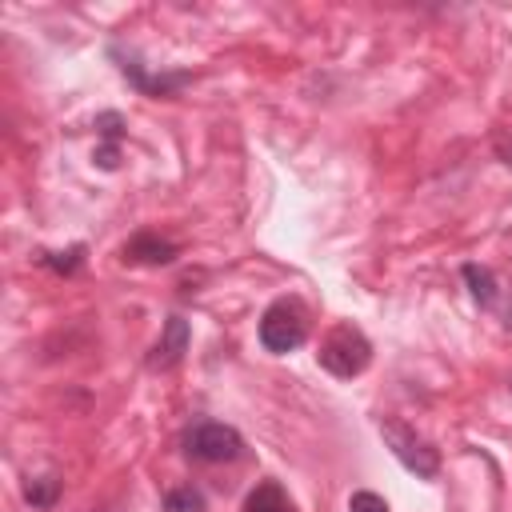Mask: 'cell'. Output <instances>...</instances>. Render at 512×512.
<instances>
[{
    "mask_svg": "<svg viewBox=\"0 0 512 512\" xmlns=\"http://www.w3.org/2000/svg\"><path fill=\"white\" fill-rule=\"evenodd\" d=\"M316 360H320V368L332 372L336 380H352V376H360V372L372 364V340H368L356 324H336V328H328V336L320 340Z\"/></svg>",
    "mask_w": 512,
    "mask_h": 512,
    "instance_id": "1",
    "label": "cell"
},
{
    "mask_svg": "<svg viewBox=\"0 0 512 512\" xmlns=\"http://www.w3.org/2000/svg\"><path fill=\"white\" fill-rule=\"evenodd\" d=\"M308 340V308L300 296H276L260 316V344L276 356L300 348Z\"/></svg>",
    "mask_w": 512,
    "mask_h": 512,
    "instance_id": "2",
    "label": "cell"
},
{
    "mask_svg": "<svg viewBox=\"0 0 512 512\" xmlns=\"http://www.w3.org/2000/svg\"><path fill=\"white\" fill-rule=\"evenodd\" d=\"M184 456L192 464H228L236 456H244V436L232 428V424H220V420H196L188 424L184 432Z\"/></svg>",
    "mask_w": 512,
    "mask_h": 512,
    "instance_id": "3",
    "label": "cell"
},
{
    "mask_svg": "<svg viewBox=\"0 0 512 512\" xmlns=\"http://www.w3.org/2000/svg\"><path fill=\"white\" fill-rule=\"evenodd\" d=\"M380 436H384V444H388V452L412 472V476H420V480H432L436 472H440V452L412 428V424H404V420H380Z\"/></svg>",
    "mask_w": 512,
    "mask_h": 512,
    "instance_id": "4",
    "label": "cell"
},
{
    "mask_svg": "<svg viewBox=\"0 0 512 512\" xmlns=\"http://www.w3.org/2000/svg\"><path fill=\"white\" fill-rule=\"evenodd\" d=\"M108 56L116 60V68H120V76L140 92V96H176L188 80H192V72H144V64H140V56L132 52V48H120V44H112L108 48Z\"/></svg>",
    "mask_w": 512,
    "mask_h": 512,
    "instance_id": "5",
    "label": "cell"
},
{
    "mask_svg": "<svg viewBox=\"0 0 512 512\" xmlns=\"http://www.w3.org/2000/svg\"><path fill=\"white\" fill-rule=\"evenodd\" d=\"M188 340H192L188 320H184V316H168V320H164V332H160V340L152 344V352H148L144 364H148L152 372L176 368V364L184 360V352H188Z\"/></svg>",
    "mask_w": 512,
    "mask_h": 512,
    "instance_id": "6",
    "label": "cell"
},
{
    "mask_svg": "<svg viewBox=\"0 0 512 512\" xmlns=\"http://www.w3.org/2000/svg\"><path fill=\"white\" fill-rule=\"evenodd\" d=\"M180 256V248L156 232H136L124 248H120V260L124 264H148V268H160V264H172Z\"/></svg>",
    "mask_w": 512,
    "mask_h": 512,
    "instance_id": "7",
    "label": "cell"
},
{
    "mask_svg": "<svg viewBox=\"0 0 512 512\" xmlns=\"http://www.w3.org/2000/svg\"><path fill=\"white\" fill-rule=\"evenodd\" d=\"M460 276H464V284H468V292H472V300H476L480 308L500 312V296H504V288H500V276H496L492 268H484V264H464Z\"/></svg>",
    "mask_w": 512,
    "mask_h": 512,
    "instance_id": "8",
    "label": "cell"
},
{
    "mask_svg": "<svg viewBox=\"0 0 512 512\" xmlns=\"http://www.w3.org/2000/svg\"><path fill=\"white\" fill-rule=\"evenodd\" d=\"M244 512H296V504H292V496L276 480H260L244 496Z\"/></svg>",
    "mask_w": 512,
    "mask_h": 512,
    "instance_id": "9",
    "label": "cell"
},
{
    "mask_svg": "<svg viewBox=\"0 0 512 512\" xmlns=\"http://www.w3.org/2000/svg\"><path fill=\"white\" fill-rule=\"evenodd\" d=\"M60 488H64V480H60L56 472L28 476V480H24V500H28L32 508H52V504L60 500Z\"/></svg>",
    "mask_w": 512,
    "mask_h": 512,
    "instance_id": "10",
    "label": "cell"
},
{
    "mask_svg": "<svg viewBox=\"0 0 512 512\" xmlns=\"http://www.w3.org/2000/svg\"><path fill=\"white\" fill-rule=\"evenodd\" d=\"M84 252H88L84 244H72L68 252H36V264L56 272V276H72V272L84 268Z\"/></svg>",
    "mask_w": 512,
    "mask_h": 512,
    "instance_id": "11",
    "label": "cell"
},
{
    "mask_svg": "<svg viewBox=\"0 0 512 512\" xmlns=\"http://www.w3.org/2000/svg\"><path fill=\"white\" fill-rule=\"evenodd\" d=\"M204 492L196 488V484H180V488H172L168 496H164V512H204Z\"/></svg>",
    "mask_w": 512,
    "mask_h": 512,
    "instance_id": "12",
    "label": "cell"
},
{
    "mask_svg": "<svg viewBox=\"0 0 512 512\" xmlns=\"http://www.w3.org/2000/svg\"><path fill=\"white\" fill-rule=\"evenodd\" d=\"M348 512H388V500H384L380 492L360 488V492H352V496H348Z\"/></svg>",
    "mask_w": 512,
    "mask_h": 512,
    "instance_id": "13",
    "label": "cell"
},
{
    "mask_svg": "<svg viewBox=\"0 0 512 512\" xmlns=\"http://www.w3.org/2000/svg\"><path fill=\"white\" fill-rule=\"evenodd\" d=\"M96 132H100V140L120 144V136H124V116H120V112H100V116H96Z\"/></svg>",
    "mask_w": 512,
    "mask_h": 512,
    "instance_id": "14",
    "label": "cell"
},
{
    "mask_svg": "<svg viewBox=\"0 0 512 512\" xmlns=\"http://www.w3.org/2000/svg\"><path fill=\"white\" fill-rule=\"evenodd\" d=\"M92 160H96V168L112 172V168L120 164V144H108V140H100V144H96V152H92Z\"/></svg>",
    "mask_w": 512,
    "mask_h": 512,
    "instance_id": "15",
    "label": "cell"
},
{
    "mask_svg": "<svg viewBox=\"0 0 512 512\" xmlns=\"http://www.w3.org/2000/svg\"><path fill=\"white\" fill-rule=\"evenodd\" d=\"M496 156L512 168V128H500V132H496Z\"/></svg>",
    "mask_w": 512,
    "mask_h": 512,
    "instance_id": "16",
    "label": "cell"
},
{
    "mask_svg": "<svg viewBox=\"0 0 512 512\" xmlns=\"http://www.w3.org/2000/svg\"><path fill=\"white\" fill-rule=\"evenodd\" d=\"M508 392H512V384H508Z\"/></svg>",
    "mask_w": 512,
    "mask_h": 512,
    "instance_id": "17",
    "label": "cell"
}]
</instances>
